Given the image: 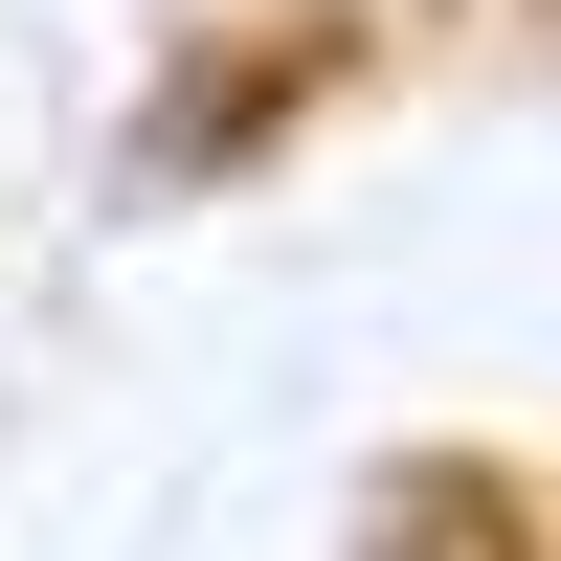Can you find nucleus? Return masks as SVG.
I'll use <instances>...</instances> for the list:
<instances>
[{"label": "nucleus", "instance_id": "f257e3e1", "mask_svg": "<svg viewBox=\"0 0 561 561\" xmlns=\"http://www.w3.org/2000/svg\"><path fill=\"white\" fill-rule=\"evenodd\" d=\"M382 561H539V539L494 517L472 472H404V494H382Z\"/></svg>", "mask_w": 561, "mask_h": 561}]
</instances>
